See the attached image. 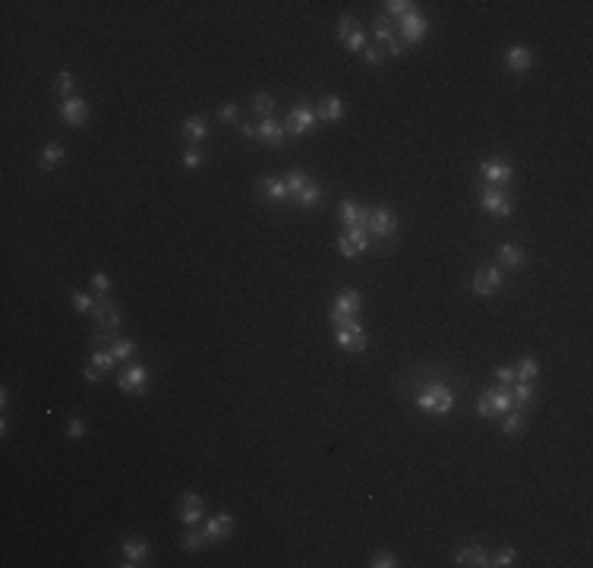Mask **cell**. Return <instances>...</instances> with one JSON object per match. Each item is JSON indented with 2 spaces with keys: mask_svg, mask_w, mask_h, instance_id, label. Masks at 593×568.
<instances>
[{
  "mask_svg": "<svg viewBox=\"0 0 593 568\" xmlns=\"http://www.w3.org/2000/svg\"><path fill=\"white\" fill-rule=\"evenodd\" d=\"M414 401H416V407H420L423 414H430V417H448V414L454 411L458 395H454V389L448 385V382L436 379V382H430L423 392H416Z\"/></svg>",
  "mask_w": 593,
  "mask_h": 568,
  "instance_id": "6da1fadb",
  "label": "cell"
},
{
  "mask_svg": "<svg viewBox=\"0 0 593 568\" xmlns=\"http://www.w3.org/2000/svg\"><path fill=\"white\" fill-rule=\"evenodd\" d=\"M480 209L492 218H512L514 202L512 196L505 193L502 187H490V183H480Z\"/></svg>",
  "mask_w": 593,
  "mask_h": 568,
  "instance_id": "7a4b0ae2",
  "label": "cell"
},
{
  "mask_svg": "<svg viewBox=\"0 0 593 568\" xmlns=\"http://www.w3.org/2000/svg\"><path fill=\"white\" fill-rule=\"evenodd\" d=\"M360 307H363V297H360L354 287H348V291H341L338 297H334L332 310H328V319L334 322V329H338V325H348V322L356 319Z\"/></svg>",
  "mask_w": 593,
  "mask_h": 568,
  "instance_id": "3957f363",
  "label": "cell"
},
{
  "mask_svg": "<svg viewBox=\"0 0 593 568\" xmlns=\"http://www.w3.org/2000/svg\"><path fill=\"white\" fill-rule=\"evenodd\" d=\"M505 287V272L499 269V265H480V269L474 272V278H470V291L476 294V297H492V294H499Z\"/></svg>",
  "mask_w": 593,
  "mask_h": 568,
  "instance_id": "277c9868",
  "label": "cell"
},
{
  "mask_svg": "<svg viewBox=\"0 0 593 568\" xmlns=\"http://www.w3.org/2000/svg\"><path fill=\"white\" fill-rule=\"evenodd\" d=\"M508 411H514V407H512V395L505 389H486L480 395V401H476V414L483 420H496Z\"/></svg>",
  "mask_w": 593,
  "mask_h": 568,
  "instance_id": "5b68a950",
  "label": "cell"
},
{
  "mask_svg": "<svg viewBox=\"0 0 593 568\" xmlns=\"http://www.w3.org/2000/svg\"><path fill=\"white\" fill-rule=\"evenodd\" d=\"M370 250V227L363 225H354V227H344V234L338 237V253L344 259H356L360 253Z\"/></svg>",
  "mask_w": 593,
  "mask_h": 568,
  "instance_id": "8992f818",
  "label": "cell"
},
{
  "mask_svg": "<svg viewBox=\"0 0 593 568\" xmlns=\"http://www.w3.org/2000/svg\"><path fill=\"white\" fill-rule=\"evenodd\" d=\"M117 389L126 392V395H145L148 392V367H142V363H126L123 373L117 376Z\"/></svg>",
  "mask_w": 593,
  "mask_h": 568,
  "instance_id": "52a82bcc",
  "label": "cell"
},
{
  "mask_svg": "<svg viewBox=\"0 0 593 568\" xmlns=\"http://www.w3.org/2000/svg\"><path fill=\"white\" fill-rule=\"evenodd\" d=\"M334 341H338V347H344L348 354H360V351H366L370 338H366L363 325L354 319V322H348V325H338V329H334Z\"/></svg>",
  "mask_w": 593,
  "mask_h": 568,
  "instance_id": "ba28073f",
  "label": "cell"
},
{
  "mask_svg": "<svg viewBox=\"0 0 593 568\" xmlns=\"http://www.w3.org/2000/svg\"><path fill=\"white\" fill-rule=\"evenodd\" d=\"M480 174H483V183L502 187V190L514 180V168L505 158H486V161H480Z\"/></svg>",
  "mask_w": 593,
  "mask_h": 568,
  "instance_id": "9c48e42d",
  "label": "cell"
},
{
  "mask_svg": "<svg viewBox=\"0 0 593 568\" xmlns=\"http://www.w3.org/2000/svg\"><path fill=\"white\" fill-rule=\"evenodd\" d=\"M316 111H312L310 101H300V105L294 108V111L288 114V120H284V133L288 136H306L312 130V123H316Z\"/></svg>",
  "mask_w": 593,
  "mask_h": 568,
  "instance_id": "30bf717a",
  "label": "cell"
},
{
  "mask_svg": "<svg viewBox=\"0 0 593 568\" xmlns=\"http://www.w3.org/2000/svg\"><path fill=\"white\" fill-rule=\"evenodd\" d=\"M92 316H95L98 332H117V329H120V322H123L120 303H114L111 297H98V303H95V310H92Z\"/></svg>",
  "mask_w": 593,
  "mask_h": 568,
  "instance_id": "8fae6325",
  "label": "cell"
},
{
  "mask_svg": "<svg viewBox=\"0 0 593 568\" xmlns=\"http://www.w3.org/2000/svg\"><path fill=\"white\" fill-rule=\"evenodd\" d=\"M370 234H372L376 240H382V243H388V240L398 237V218L392 215V209L379 205V209L372 212V218H370Z\"/></svg>",
  "mask_w": 593,
  "mask_h": 568,
  "instance_id": "7c38bea8",
  "label": "cell"
},
{
  "mask_svg": "<svg viewBox=\"0 0 593 568\" xmlns=\"http://www.w3.org/2000/svg\"><path fill=\"white\" fill-rule=\"evenodd\" d=\"M426 29H430V23H426V16H420L414 10V13H408L404 19L398 23V35H401V45H420L423 38H426Z\"/></svg>",
  "mask_w": 593,
  "mask_h": 568,
  "instance_id": "4fadbf2b",
  "label": "cell"
},
{
  "mask_svg": "<svg viewBox=\"0 0 593 568\" xmlns=\"http://www.w3.org/2000/svg\"><path fill=\"white\" fill-rule=\"evenodd\" d=\"M338 41H341L348 51H366L363 26L356 23L354 16H341V23H338Z\"/></svg>",
  "mask_w": 593,
  "mask_h": 568,
  "instance_id": "5bb4252c",
  "label": "cell"
},
{
  "mask_svg": "<svg viewBox=\"0 0 593 568\" xmlns=\"http://www.w3.org/2000/svg\"><path fill=\"white\" fill-rule=\"evenodd\" d=\"M256 196H259L262 202H278V205L290 202V190L281 177H262L259 183H256Z\"/></svg>",
  "mask_w": 593,
  "mask_h": 568,
  "instance_id": "9a60e30c",
  "label": "cell"
},
{
  "mask_svg": "<svg viewBox=\"0 0 593 568\" xmlns=\"http://www.w3.org/2000/svg\"><path fill=\"white\" fill-rule=\"evenodd\" d=\"M256 139L265 145V149H281L288 133H284V123H278L274 117H262V123L256 127Z\"/></svg>",
  "mask_w": 593,
  "mask_h": 568,
  "instance_id": "2e32d148",
  "label": "cell"
},
{
  "mask_svg": "<svg viewBox=\"0 0 593 568\" xmlns=\"http://www.w3.org/2000/svg\"><path fill=\"white\" fill-rule=\"evenodd\" d=\"M148 553H152V546H148L145 537H130V540H123V546H120V556H123V562H120V565H123V568L142 565V562L148 559Z\"/></svg>",
  "mask_w": 593,
  "mask_h": 568,
  "instance_id": "e0dca14e",
  "label": "cell"
},
{
  "mask_svg": "<svg viewBox=\"0 0 593 568\" xmlns=\"http://www.w3.org/2000/svg\"><path fill=\"white\" fill-rule=\"evenodd\" d=\"M202 531H205L208 543H224V540H230V534H234V515H230V511H221V515L212 518Z\"/></svg>",
  "mask_w": 593,
  "mask_h": 568,
  "instance_id": "ac0fdd59",
  "label": "cell"
},
{
  "mask_svg": "<svg viewBox=\"0 0 593 568\" xmlns=\"http://www.w3.org/2000/svg\"><path fill=\"white\" fill-rule=\"evenodd\" d=\"M60 120L70 123V127H82V123L89 120V101H86V98H67V101L60 105Z\"/></svg>",
  "mask_w": 593,
  "mask_h": 568,
  "instance_id": "d6986e66",
  "label": "cell"
},
{
  "mask_svg": "<svg viewBox=\"0 0 593 568\" xmlns=\"http://www.w3.org/2000/svg\"><path fill=\"white\" fill-rule=\"evenodd\" d=\"M202 511H205V502H202V496L186 493L183 499H180V511H177V518L186 524V527H196V524L202 521Z\"/></svg>",
  "mask_w": 593,
  "mask_h": 568,
  "instance_id": "ffe728a7",
  "label": "cell"
},
{
  "mask_svg": "<svg viewBox=\"0 0 593 568\" xmlns=\"http://www.w3.org/2000/svg\"><path fill=\"white\" fill-rule=\"evenodd\" d=\"M496 259H499V269L502 272H518V269H524L527 265V253L521 247H514V243H502L499 253H496Z\"/></svg>",
  "mask_w": 593,
  "mask_h": 568,
  "instance_id": "44dd1931",
  "label": "cell"
},
{
  "mask_svg": "<svg viewBox=\"0 0 593 568\" xmlns=\"http://www.w3.org/2000/svg\"><path fill=\"white\" fill-rule=\"evenodd\" d=\"M370 218H372V209H366V205H360V202H354V199H344L341 202V221H344V227H354V225L370 227Z\"/></svg>",
  "mask_w": 593,
  "mask_h": 568,
  "instance_id": "7402d4cb",
  "label": "cell"
},
{
  "mask_svg": "<svg viewBox=\"0 0 593 568\" xmlns=\"http://www.w3.org/2000/svg\"><path fill=\"white\" fill-rule=\"evenodd\" d=\"M505 67L512 70V73H527V70L534 67V54H530V48L512 45L508 51H505Z\"/></svg>",
  "mask_w": 593,
  "mask_h": 568,
  "instance_id": "603a6c76",
  "label": "cell"
},
{
  "mask_svg": "<svg viewBox=\"0 0 593 568\" xmlns=\"http://www.w3.org/2000/svg\"><path fill=\"white\" fill-rule=\"evenodd\" d=\"M454 565L461 568H486L490 565V556H486V549L483 546H464V549H458V556H454Z\"/></svg>",
  "mask_w": 593,
  "mask_h": 568,
  "instance_id": "cb8c5ba5",
  "label": "cell"
},
{
  "mask_svg": "<svg viewBox=\"0 0 593 568\" xmlns=\"http://www.w3.org/2000/svg\"><path fill=\"white\" fill-rule=\"evenodd\" d=\"M344 111H348V108H344V101L338 95H325L319 105H316V117H319V120H332V123H334V120H341Z\"/></svg>",
  "mask_w": 593,
  "mask_h": 568,
  "instance_id": "d4e9b609",
  "label": "cell"
},
{
  "mask_svg": "<svg viewBox=\"0 0 593 568\" xmlns=\"http://www.w3.org/2000/svg\"><path fill=\"white\" fill-rule=\"evenodd\" d=\"M63 158H67V149H63L60 142H48L45 149L38 152V168H41V171H51V168H57Z\"/></svg>",
  "mask_w": 593,
  "mask_h": 568,
  "instance_id": "484cf974",
  "label": "cell"
},
{
  "mask_svg": "<svg viewBox=\"0 0 593 568\" xmlns=\"http://www.w3.org/2000/svg\"><path fill=\"white\" fill-rule=\"evenodd\" d=\"M512 407L514 411H527L534 401V382H512Z\"/></svg>",
  "mask_w": 593,
  "mask_h": 568,
  "instance_id": "4316f807",
  "label": "cell"
},
{
  "mask_svg": "<svg viewBox=\"0 0 593 568\" xmlns=\"http://www.w3.org/2000/svg\"><path fill=\"white\" fill-rule=\"evenodd\" d=\"M180 133H183V139L190 142V145H199V142L208 136V127H205V120L202 117H186L183 127H180Z\"/></svg>",
  "mask_w": 593,
  "mask_h": 568,
  "instance_id": "83f0119b",
  "label": "cell"
},
{
  "mask_svg": "<svg viewBox=\"0 0 593 568\" xmlns=\"http://www.w3.org/2000/svg\"><path fill=\"white\" fill-rule=\"evenodd\" d=\"M205 546H208L205 531H196V527H190V531L183 534V540H180V549H183V553H199Z\"/></svg>",
  "mask_w": 593,
  "mask_h": 568,
  "instance_id": "f1b7e54d",
  "label": "cell"
},
{
  "mask_svg": "<svg viewBox=\"0 0 593 568\" xmlns=\"http://www.w3.org/2000/svg\"><path fill=\"white\" fill-rule=\"evenodd\" d=\"M108 351L114 354V360H133L136 357V344L126 341V338H111V341H108Z\"/></svg>",
  "mask_w": 593,
  "mask_h": 568,
  "instance_id": "f546056e",
  "label": "cell"
},
{
  "mask_svg": "<svg viewBox=\"0 0 593 568\" xmlns=\"http://www.w3.org/2000/svg\"><path fill=\"white\" fill-rule=\"evenodd\" d=\"M73 89H76V76L70 73V70L57 73V79H54V92H57L63 101H67V98H73Z\"/></svg>",
  "mask_w": 593,
  "mask_h": 568,
  "instance_id": "4dcf8cb0",
  "label": "cell"
},
{
  "mask_svg": "<svg viewBox=\"0 0 593 568\" xmlns=\"http://www.w3.org/2000/svg\"><path fill=\"white\" fill-rule=\"evenodd\" d=\"M310 180H312V177H310L306 171H290L288 177H284V183H288V190H290V199L296 202V196L303 193V187L310 183Z\"/></svg>",
  "mask_w": 593,
  "mask_h": 568,
  "instance_id": "1f68e13d",
  "label": "cell"
},
{
  "mask_svg": "<svg viewBox=\"0 0 593 568\" xmlns=\"http://www.w3.org/2000/svg\"><path fill=\"white\" fill-rule=\"evenodd\" d=\"M536 376H540V367H536L534 357H524L518 363V369H514V382H534Z\"/></svg>",
  "mask_w": 593,
  "mask_h": 568,
  "instance_id": "d6a6232c",
  "label": "cell"
},
{
  "mask_svg": "<svg viewBox=\"0 0 593 568\" xmlns=\"http://www.w3.org/2000/svg\"><path fill=\"white\" fill-rule=\"evenodd\" d=\"M319 199H322V187L310 180V183L303 187V193L296 196V205H300V209H312V205H316Z\"/></svg>",
  "mask_w": 593,
  "mask_h": 568,
  "instance_id": "836d02e7",
  "label": "cell"
},
{
  "mask_svg": "<svg viewBox=\"0 0 593 568\" xmlns=\"http://www.w3.org/2000/svg\"><path fill=\"white\" fill-rule=\"evenodd\" d=\"M372 38H379V41H392L394 38V23L388 19V16H379L376 23H372Z\"/></svg>",
  "mask_w": 593,
  "mask_h": 568,
  "instance_id": "e575fe53",
  "label": "cell"
},
{
  "mask_svg": "<svg viewBox=\"0 0 593 568\" xmlns=\"http://www.w3.org/2000/svg\"><path fill=\"white\" fill-rule=\"evenodd\" d=\"M70 303H73V310L76 313H89L92 316V310H95V303H98V297H92V294H82V291H76V294H70Z\"/></svg>",
  "mask_w": 593,
  "mask_h": 568,
  "instance_id": "d590c367",
  "label": "cell"
},
{
  "mask_svg": "<svg viewBox=\"0 0 593 568\" xmlns=\"http://www.w3.org/2000/svg\"><path fill=\"white\" fill-rule=\"evenodd\" d=\"M524 426V411H508L502 414V433L505 436H514Z\"/></svg>",
  "mask_w": 593,
  "mask_h": 568,
  "instance_id": "8d00e7d4",
  "label": "cell"
},
{
  "mask_svg": "<svg viewBox=\"0 0 593 568\" xmlns=\"http://www.w3.org/2000/svg\"><path fill=\"white\" fill-rule=\"evenodd\" d=\"M89 363H92L95 369H101V373H111L117 360H114V354H111V351H98V347H95V354L89 357Z\"/></svg>",
  "mask_w": 593,
  "mask_h": 568,
  "instance_id": "74e56055",
  "label": "cell"
},
{
  "mask_svg": "<svg viewBox=\"0 0 593 568\" xmlns=\"http://www.w3.org/2000/svg\"><path fill=\"white\" fill-rule=\"evenodd\" d=\"M252 111L262 114V117H272L274 114V98L268 95V92H259V95L252 98Z\"/></svg>",
  "mask_w": 593,
  "mask_h": 568,
  "instance_id": "f35d334b",
  "label": "cell"
},
{
  "mask_svg": "<svg viewBox=\"0 0 593 568\" xmlns=\"http://www.w3.org/2000/svg\"><path fill=\"white\" fill-rule=\"evenodd\" d=\"M414 7L416 3H410V0H388L385 3V10H388V19H392V16H398V19H404V16L408 13H414Z\"/></svg>",
  "mask_w": 593,
  "mask_h": 568,
  "instance_id": "ab89813d",
  "label": "cell"
},
{
  "mask_svg": "<svg viewBox=\"0 0 593 568\" xmlns=\"http://www.w3.org/2000/svg\"><path fill=\"white\" fill-rule=\"evenodd\" d=\"M202 161H205V155L199 152V145H186V152H183V168L186 171H199Z\"/></svg>",
  "mask_w": 593,
  "mask_h": 568,
  "instance_id": "60d3db41",
  "label": "cell"
},
{
  "mask_svg": "<svg viewBox=\"0 0 593 568\" xmlns=\"http://www.w3.org/2000/svg\"><path fill=\"white\" fill-rule=\"evenodd\" d=\"M514 559H518V553H514L512 546H505V549H499V553L490 559V565H496V568H508V565H514Z\"/></svg>",
  "mask_w": 593,
  "mask_h": 568,
  "instance_id": "b9f144b4",
  "label": "cell"
},
{
  "mask_svg": "<svg viewBox=\"0 0 593 568\" xmlns=\"http://www.w3.org/2000/svg\"><path fill=\"white\" fill-rule=\"evenodd\" d=\"M92 287H95V297H108V291H111V278L104 275V272H95V275H92Z\"/></svg>",
  "mask_w": 593,
  "mask_h": 568,
  "instance_id": "7bdbcfd3",
  "label": "cell"
},
{
  "mask_svg": "<svg viewBox=\"0 0 593 568\" xmlns=\"http://www.w3.org/2000/svg\"><path fill=\"white\" fill-rule=\"evenodd\" d=\"M67 436L73 442H79L82 436H86V420H79V417H70L67 420Z\"/></svg>",
  "mask_w": 593,
  "mask_h": 568,
  "instance_id": "ee69618b",
  "label": "cell"
},
{
  "mask_svg": "<svg viewBox=\"0 0 593 568\" xmlns=\"http://www.w3.org/2000/svg\"><path fill=\"white\" fill-rule=\"evenodd\" d=\"M385 57H388V54L379 51V48H366V51H363V63H366V67H382V63H385Z\"/></svg>",
  "mask_w": 593,
  "mask_h": 568,
  "instance_id": "f6af8a7d",
  "label": "cell"
},
{
  "mask_svg": "<svg viewBox=\"0 0 593 568\" xmlns=\"http://www.w3.org/2000/svg\"><path fill=\"white\" fill-rule=\"evenodd\" d=\"M370 565L372 568H394V565H398V556H394V553H376L370 559Z\"/></svg>",
  "mask_w": 593,
  "mask_h": 568,
  "instance_id": "bcb514c9",
  "label": "cell"
},
{
  "mask_svg": "<svg viewBox=\"0 0 593 568\" xmlns=\"http://www.w3.org/2000/svg\"><path fill=\"white\" fill-rule=\"evenodd\" d=\"M237 117H240V108L234 105V101H228V105L218 108V120H221V123H234Z\"/></svg>",
  "mask_w": 593,
  "mask_h": 568,
  "instance_id": "7dc6e473",
  "label": "cell"
},
{
  "mask_svg": "<svg viewBox=\"0 0 593 568\" xmlns=\"http://www.w3.org/2000/svg\"><path fill=\"white\" fill-rule=\"evenodd\" d=\"M492 376H496V382H505V385H512L514 382V369L512 367H499Z\"/></svg>",
  "mask_w": 593,
  "mask_h": 568,
  "instance_id": "c3c4849f",
  "label": "cell"
},
{
  "mask_svg": "<svg viewBox=\"0 0 593 568\" xmlns=\"http://www.w3.org/2000/svg\"><path fill=\"white\" fill-rule=\"evenodd\" d=\"M82 376H86V382H92V385H98L104 373H101V369H95V367H92V363H89V367H86V373H82Z\"/></svg>",
  "mask_w": 593,
  "mask_h": 568,
  "instance_id": "681fc988",
  "label": "cell"
},
{
  "mask_svg": "<svg viewBox=\"0 0 593 568\" xmlns=\"http://www.w3.org/2000/svg\"><path fill=\"white\" fill-rule=\"evenodd\" d=\"M401 54H404V45H401L398 38H392L388 41V57H401Z\"/></svg>",
  "mask_w": 593,
  "mask_h": 568,
  "instance_id": "f907efd6",
  "label": "cell"
},
{
  "mask_svg": "<svg viewBox=\"0 0 593 568\" xmlns=\"http://www.w3.org/2000/svg\"><path fill=\"white\" fill-rule=\"evenodd\" d=\"M240 139H256V127H250V123H240Z\"/></svg>",
  "mask_w": 593,
  "mask_h": 568,
  "instance_id": "816d5d0a",
  "label": "cell"
}]
</instances>
